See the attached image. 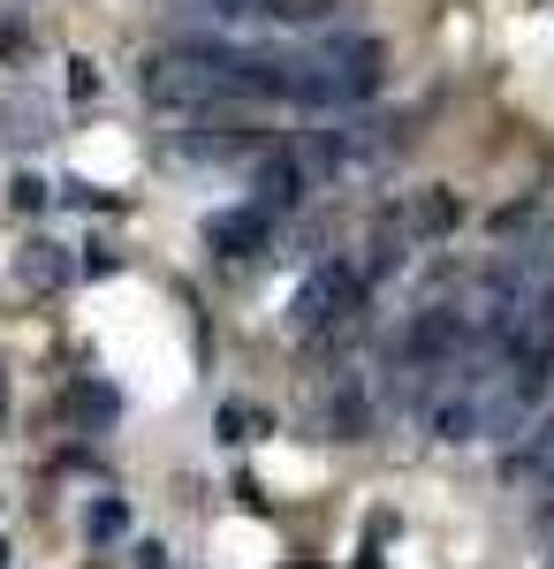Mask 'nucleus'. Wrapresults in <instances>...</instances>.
I'll return each mask as SVG.
<instances>
[{"instance_id":"nucleus-15","label":"nucleus","mask_w":554,"mask_h":569,"mask_svg":"<svg viewBox=\"0 0 554 569\" xmlns=\"http://www.w3.org/2000/svg\"><path fill=\"white\" fill-rule=\"evenodd\" d=\"M85 531L107 547V539H122V531H129V509H122V501H99V509L85 517Z\"/></svg>"},{"instance_id":"nucleus-6","label":"nucleus","mask_w":554,"mask_h":569,"mask_svg":"<svg viewBox=\"0 0 554 569\" xmlns=\"http://www.w3.org/2000/svg\"><path fill=\"white\" fill-rule=\"evenodd\" d=\"M266 236H274V213H258V206H228V213L206 220V251L214 259H251V251H266Z\"/></svg>"},{"instance_id":"nucleus-9","label":"nucleus","mask_w":554,"mask_h":569,"mask_svg":"<svg viewBox=\"0 0 554 569\" xmlns=\"http://www.w3.org/2000/svg\"><path fill=\"white\" fill-rule=\"evenodd\" d=\"M46 137H53V107L31 99V91H8V99H0V144L31 152V144H46Z\"/></svg>"},{"instance_id":"nucleus-12","label":"nucleus","mask_w":554,"mask_h":569,"mask_svg":"<svg viewBox=\"0 0 554 569\" xmlns=\"http://www.w3.org/2000/svg\"><path fill=\"white\" fill-rule=\"evenodd\" d=\"M69 273H77V266H69L61 243H23V251H16V281H23V289H61Z\"/></svg>"},{"instance_id":"nucleus-20","label":"nucleus","mask_w":554,"mask_h":569,"mask_svg":"<svg viewBox=\"0 0 554 569\" xmlns=\"http://www.w3.org/2000/svg\"><path fill=\"white\" fill-rule=\"evenodd\" d=\"M0 433H8V365H0Z\"/></svg>"},{"instance_id":"nucleus-22","label":"nucleus","mask_w":554,"mask_h":569,"mask_svg":"<svg viewBox=\"0 0 554 569\" xmlns=\"http://www.w3.org/2000/svg\"><path fill=\"white\" fill-rule=\"evenodd\" d=\"M547 569H554V555H547Z\"/></svg>"},{"instance_id":"nucleus-2","label":"nucleus","mask_w":554,"mask_h":569,"mask_svg":"<svg viewBox=\"0 0 554 569\" xmlns=\"http://www.w3.org/2000/svg\"><path fill=\"white\" fill-rule=\"evenodd\" d=\"M403 122H380V114H373V122H365V114H349V122H327V130H311L304 137V176L311 182H365V176H380L387 160H395V152H403Z\"/></svg>"},{"instance_id":"nucleus-3","label":"nucleus","mask_w":554,"mask_h":569,"mask_svg":"<svg viewBox=\"0 0 554 569\" xmlns=\"http://www.w3.org/2000/svg\"><path fill=\"white\" fill-rule=\"evenodd\" d=\"M494 357L486 342H471L441 380L426 388V433L441 440V448H464V440L486 433V395H494Z\"/></svg>"},{"instance_id":"nucleus-11","label":"nucleus","mask_w":554,"mask_h":569,"mask_svg":"<svg viewBox=\"0 0 554 569\" xmlns=\"http://www.w3.org/2000/svg\"><path fill=\"white\" fill-rule=\"evenodd\" d=\"M395 220H403V236H448V228L464 220V206H456V190H441V182H433V190L410 198V213H395Z\"/></svg>"},{"instance_id":"nucleus-13","label":"nucleus","mask_w":554,"mask_h":569,"mask_svg":"<svg viewBox=\"0 0 554 569\" xmlns=\"http://www.w3.org/2000/svg\"><path fill=\"white\" fill-rule=\"evenodd\" d=\"M327 410H335V433L342 440H365V433H373V395H365L357 372H342V380H335V402H327Z\"/></svg>"},{"instance_id":"nucleus-8","label":"nucleus","mask_w":554,"mask_h":569,"mask_svg":"<svg viewBox=\"0 0 554 569\" xmlns=\"http://www.w3.org/2000/svg\"><path fill=\"white\" fill-rule=\"evenodd\" d=\"M61 410H69V426H85V433H115L122 426V395L107 388V380H69L61 388Z\"/></svg>"},{"instance_id":"nucleus-4","label":"nucleus","mask_w":554,"mask_h":569,"mask_svg":"<svg viewBox=\"0 0 554 569\" xmlns=\"http://www.w3.org/2000/svg\"><path fill=\"white\" fill-rule=\"evenodd\" d=\"M464 350H471V311L464 305H426V311H410V327L395 342V372H410V380L433 388Z\"/></svg>"},{"instance_id":"nucleus-18","label":"nucleus","mask_w":554,"mask_h":569,"mask_svg":"<svg viewBox=\"0 0 554 569\" xmlns=\"http://www.w3.org/2000/svg\"><path fill=\"white\" fill-rule=\"evenodd\" d=\"M69 91H77V99H91V91H99V77H91V61H69Z\"/></svg>"},{"instance_id":"nucleus-10","label":"nucleus","mask_w":554,"mask_h":569,"mask_svg":"<svg viewBox=\"0 0 554 569\" xmlns=\"http://www.w3.org/2000/svg\"><path fill=\"white\" fill-rule=\"evenodd\" d=\"M304 190H311V176H304L297 152H266V168H258V213H289V206H304Z\"/></svg>"},{"instance_id":"nucleus-16","label":"nucleus","mask_w":554,"mask_h":569,"mask_svg":"<svg viewBox=\"0 0 554 569\" xmlns=\"http://www.w3.org/2000/svg\"><path fill=\"white\" fill-rule=\"evenodd\" d=\"M61 198H69V206H85V213H107V206H115V198H107V190H99V182H61Z\"/></svg>"},{"instance_id":"nucleus-1","label":"nucleus","mask_w":554,"mask_h":569,"mask_svg":"<svg viewBox=\"0 0 554 569\" xmlns=\"http://www.w3.org/2000/svg\"><path fill=\"white\" fill-rule=\"evenodd\" d=\"M387 77V46L373 31H335V39H319V53H304L289 61V99L297 107H365Z\"/></svg>"},{"instance_id":"nucleus-5","label":"nucleus","mask_w":554,"mask_h":569,"mask_svg":"<svg viewBox=\"0 0 554 569\" xmlns=\"http://www.w3.org/2000/svg\"><path fill=\"white\" fill-rule=\"evenodd\" d=\"M349 311H365V273L349 259H319L289 297V335H327Z\"/></svg>"},{"instance_id":"nucleus-14","label":"nucleus","mask_w":554,"mask_h":569,"mask_svg":"<svg viewBox=\"0 0 554 569\" xmlns=\"http://www.w3.org/2000/svg\"><path fill=\"white\" fill-rule=\"evenodd\" d=\"M220 440H228V448H244V440H258L266 433V410H251V402H220Z\"/></svg>"},{"instance_id":"nucleus-7","label":"nucleus","mask_w":554,"mask_h":569,"mask_svg":"<svg viewBox=\"0 0 554 569\" xmlns=\"http://www.w3.org/2000/svg\"><path fill=\"white\" fill-rule=\"evenodd\" d=\"M137 84H145V99H160V107H198V99H220V91L206 84V77H198L182 53H152Z\"/></svg>"},{"instance_id":"nucleus-19","label":"nucleus","mask_w":554,"mask_h":569,"mask_svg":"<svg viewBox=\"0 0 554 569\" xmlns=\"http://www.w3.org/2000/svg\"><path fill=\"white\" fill-rule=\"evenodd\" d=\"M137 569H168V555H160V547L145 539V547H137Z\"/></svg>"},{"instance_id":"nucleus-17","label":"nucleus","mask_w":554,"mask_h":569,"mask_svg":"<svg viewBox=\"0 0 554 569\" xmlns=\"http://www.w3.org/2000/svg\"><path fill=\"white\" fill-rule=\"evenodd\" d=\"M8 206H16V213H39V206H46V182L16 176V182H8Z\"/></svg>"},{"instance_id":"nucleus-21","label":"nucleus","mask_w":554,"mask_h":569,"mask_svg":"<svg viewBox=\"0 0 554 569\" xmlns=\"http://www.w3.org/2000/svg\"><path fill=\"white\" fill-rule=\"evenodd\" d=\"M289 569H319V562H289Z\"/></svg>"}]
</instances>
